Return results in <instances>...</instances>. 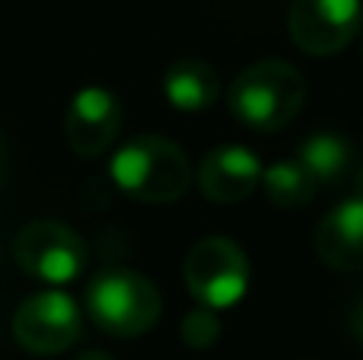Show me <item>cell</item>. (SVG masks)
<instances>
[{
    "label": "cell",
    "instance_id": "6da1fadb",
    "mask_svg": "<svg viewBox=\"0 0 363 360\" xmlns=\"http://www.w3.org/2000/svg\"><path fill=\"white\" fill-rule=\"evenodd\" d=\"M306 80L287 61H258L245 67L230 86V112L249 131H281L300 115Z\"/></svg>",
    "mask_w": 363,
    "mask_h": 360
},
{
    "label": "cell",
    "instance_id": "7a4b0ae2",
    "mask_svg": "<svg viewBox=\"0 0 363 360\" xmlns=\"http://www.w3.org/2000/svg\"><path fill=\"white\" fill-rule=\"evenodd\" d=\"M115 185L144 204H172L191 185V163L169 137L140 134L128 140L108 163Z\"/></svg>",
    "mask_w": 363,
    "mask_h": 360
},
{
    "label": "cell",
    "instance_id": "3957f363",
    "mask_svg": "<svg viewBox=\"0 0 363 360\" xmlns=\"http://www.w3.org/2000/svg\"><path fill=\"white\" fill-rule=\"evenodd\" d=\"M86 313L106 335L138 338L157 325L163 313V297L150 278L128 268H112L89 281Z\"/></svg>",
    "mask_w": 363,
    "mask_h": 360
},
{
    "label": "cell",
    "instance_id": "277c9868",
    "mask_svg": "<svg viewBox=\"0 0 363 360\" xmlns=\"http://www.w3.org/2000/svg\"><path fill=\"white\" fill-rule=\"evenodd\" d=\"M185 287L204 310H230L249 291V259L233 240L207 236L194 242L182 265Z\"/></svg>",
    "mask_w": 363,
    "mask_h": 360
},
{
    "label": "cell",
    "instance_id": "5b68a950",
    "mask_svg": "<svg viewBox=\"0 0 363 360\" xmlns=\"http://www.w3.org/2000/svg\"><path fill=\"white\" fill-rule=\"evenodd\" d=\"M13 255H16V265L32 281L57 287L80 278L83 265H86V242L67 223L32 220L13 240Z\"/></svg>",
    "mask_w": 363,
    "mask_h": 360
},
{
    "label": "cell",
    "instance_id": "8992f818",
    "mask_svg": "<svg viewBox=\"0 0 363 360\" xmlns=\"http://www.w3.org/2000/svg\"><path fill=\"white\" fill-rule=\"evenodd\" d=\"M363 26L360 0H294L287 29L303 55L332 57L357 38Z\"/></svg>",
    "mask_w": 363,
    "mask_h": 360
},
{
    "label": "cell",
    "instance_id": "52a82bcc",
    "mask_svg": "<svg viewBox=\"0 0 363 360\" xmlns=\"http://www.w3.org/2000/svg\"><path fill=\"white\" fill-rule=\"evenodd\" d=\"M83 332L80 306L61 291H45L23 300L13 313V338L23 351L38 357L61 354L77 344Z\"/></svg>",
    "mask_w": 363,
    "mask_h": 360
},
{
    "label": "cell",
    "instance_id": "ba28073f",
    "mask_svg": "<svg viewBox=\"0 0 363 360\" xmlns=\"http://www.w3.org/2000/svg\"><path fill=\"white\" fill-rule=\"evenodd\" d=\"M121 102L102 86H86L70 99L64 115V134L77 157H99L121 131Z\"/></svg>",
    "mask_w": 363,
    "mask_h": 360
},
{
    "label": "cell",
    "instance_id": "9c48e42d",
    "mask_svg": "<svg viewBox=\"0 0 363 360\" xmlns=\"http://www.w3.org/2000/svg\"><path fill=\"white\" fill-rule=\"evenodd\" d=\"M262 159L245 147H217L198 169L201 195L213 204H239L262 185Z\"/></svg>",
    "mask_w": 363,
    "mask_h": 360
},
{
    "label": "cell",
    "instance_id": "30bf717a",
    "mask_svg": "<svg viewBox=\"0 0 363 360\" xmlns=\"http://www.w3.org/2000/svg\"><path fill=\"white\" fill-rule=\"evenodd\" d=\"M315 252L335 271H363V201L347 198L322 217Z\"/></svg>",
    "mask_w": 363,
    "mask_h": 360
},
{
    "label": "cell",
    "instance_id": "8fae6325",
    "mask_svg": "<svg viewBox=\"0 0 363 360\" xmlns=\"http://www.w3.org/2000/svg\"><path fill=\"white\" fill-rule=\"evenodd\" d=\"M217 70L198 57H182L169 64L163 77V93L179 112H204L217 99Z\"/></svg>",
    "mask_w": 363,
    "mask_h": 360
},
{
    "label": "cell",
    "instance_id": "7c38bea8",
    "mask_svg": "<svg viewBox=\"0 0 363 360\" xmlns=\"http://www.w3.org/2000/svg\"><path fill=\"white\" fill-rule=\"evenodd\" d=\"M351 159H354V147L341 134L319 131V134H309L300 144L296 163L315 179V185H335L347 172Z\"/></svg>",
    "mask_w": 363,
    "mask_h": 360
},
{
    "label": "cell",
    "instance_id": "4fadbf2b",
    "mask_svg": "<svg viewBox=\"0 0 363 360\" xmlns=\"http://www.w3.org/2000/svg\"><path fill=\"white\" fill-rule=\"evenodd\" d=\"M262 189L268 195V201L274 208H306L315 195V179L303 169L300 163H290V159H281V163L264 166L262 172Z\"/></svg>",
    "mask_w": 363,
    "mask_h": 360
},
{
    "label": "cell",
    "instance_id": "5bb4252c",
    "mask_svg": "<svg viewBox=\"0 0 363 360\" xmlns=\"http://www.w3.org/2000/svg\"><path fill=\"white\" fill-rule=\"evenodd\" d=\"M217 338H220V319L213 310L198 306V310H191L182 319V342H185L188 348L204 351V348H211Z\"/></svg>",
    "mask_w": 363,
    "mask_h": 360
},
{
    "label": "cell",
    "instance_id": "9a60e30c",
    "mask_svg": "<svg viewBox=\"0 0 363 360\" xmlns=\"http://www.w3.org/2000/svg\"><path fill=\"white\" fill-rule=\"evenodd\" d=\"M351 332H354V338H357L360 348H363V291H360V297L354 300V306H351Z\"/></svg>",
    "mask_w": 363,
    "mask_h": 360
},
{
    "label": "cell",
    "instance_id": "2e32d148",
    "mask_svg": "<svg viewBox=\"0 0 363 360\" xmlns=\"http://www.w3.org/2000/svg\"><path fill=\"white\" fill-rule=\"evenodd\" d=\"M351 198H357V201H363V166H360L357 179H354V195H351Z\"/></svg>",
    "mask_w": 363,
    "mask_h": 360
},
{
    "label": "cell",
    "instance_id": "e0dca14e",
    "mask_svg": "<svg viewBox=\"0 0 363 360\" xmlns=\"http://www.w3.org/2000/svg\"><path fill=\"white\" fill-rule=\"evenodd\" d=\"M4 169H6V137L0 131V179H4Z\"/></svg>",
    "mask_w": 363,
    "mask_h": 360
},
{
    "label": "cell",
    "instance_id": "ac0fdd59",
    "mask_svg": "<svg viewBox=\"0 0 363 360\" xmlns=\"http://www.w3.org/2000/svg\"><path fill=\"white\" fill-rule=\"evenodd\" d=\"M77 360H112V357H108L106 351H86V354H80Z\"/></svg>",
    "mask_w": 363,
    "mask_h": 360
}]
</instances>
